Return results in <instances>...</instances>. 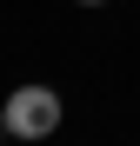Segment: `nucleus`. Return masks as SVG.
<instances>
[{"instance_id":"1","label":"nucleus","mask_w":140,"mask_h":146,"mask_svg":"<svg viewBox=\"0 0 140 146\" xmlns=\"http://www.w3.org/2000/svg\"><path fill=\"white\" fill-rule=\"evenodd\" d=\"M60 113H67V100L54 86H40V80H27V86H13L7 100H0V126H7L13 139H47L60 126Z\"/></svg>"},{"instance_id":"2","label":"nucleus","mask_w":140,"mask_h":146,"mask_svg":"<svg viewBox=\"0 0 140 146\" xmlns=\"http://www.w3.org/2000/svg\"><path fill=\"white\" fill-rule=\"evenodd\" d=\"M80 7H107V0H80Z\"/></svg>"},{"instance_id":"3","label":"nucleus","mask_w":140,"mask_h":146,"mask_svg":"<svg viewBox=\"0 0 140 146\" xmlns=\"http://www.w3.org/2000/svg\"><path fill=\"white\" fill-rule=\"evenodd\" d=\"M0 133H7V126H0Z\"/></svg>"}]
</instances>
